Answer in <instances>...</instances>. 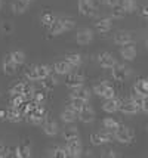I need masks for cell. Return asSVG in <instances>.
I'll return each instance as SVG.
<instances>
[{
  "label": "cell",
  "instance_id": "cell-1",
  "mask_svg": "<svg viewBox=\"0 0 148 158\" xmlns=\"http://www.w3.org/2000/svg\"><path fill=\"white\" fill-rule=\"evenodd\" d=\"M50 67L46 64H34L25 69V77L30 81H42L50 74Z\"/></svg>",
  "mask_w": 148,
  "mask_h": 158
},
{
  "label": "cell",
  "instance_id": "cell-2",
  "mask_svg": "<svg viewBox=\"0 0 148 158\" xmlns=\"http://www.w3.org/2000/svg\"><path fill=\"white\" fill-rule=\"evenodd\" d=\"M25 120H27V123H30V124L40 126V124H43L48 120V111L44 110L42 105H39V106H36L34 110H31L28 114L25 115Z\"/></svg>",
  "mask_w": 148,
  "mask_h": 158
},
{
  "label": "cell",
  "instance_id": "cell-3",
  "mask_svg": "<svg viewBox=\"0 0 148 158\" xmlns=\"http://www.w3.org/2000/svg\"><path fill=\"white\" fill-rule=\"evenodd\" d=\"M114 139L123 145H130L135 139V131L130 127H126V126L120 124L119 127L114 130Z\"/></svg>",
  "mask_w": 148,
  "mask_h": 158
},
{
  "label": "cell",
  "instance_id": "cell-4",
  "mask_svg": "<svg viewBox=\"0 0 148 158\" xmlns=\"http://www.w3.org/2000/svg\"><path fill=\"white\" fill-rule=\"evenodd\" d=\"M24 117L19 108H15V106H9L7 110H0V120H5L9 123H19Z\"/></svg>",
  "mask_w": 148,
  "mask_h": 158
},
{
  "label": "cell",
  "instance_id": "cell-5",
  "mask_svg": "<svg viewBox=\"0 0 148 158\" xmlns=\"http://www.w3.org/2000/svg\"><path fill=\"white\" fill-rule=\"evenodd\" d=\"M114 138V131L105 130V131H93L91 135V143L95 146H101L104 143L111 142Z\"/></svg>",
  "mask_w": 148,
  "mask_h": 158
},
{
  "label": "cell",
  "instance_id": "cell-6",
  "mask_svg": "<svg viewBox=\"0 0 148 158\" xmlns=\"http://www.w3.org/2000/svg\"><path fill=\"white\" fill-rule=\"evenodd\" d=\"M93 93L99 98H104V99H110V98L116 96V90L105 81L95 84V86H93Z\"/></svg>",
  "mask_w": 148,
  "mask_h": 158
},
{
  "label": "cell",
  "instance_id": "cell-7",
  "mask_svg": "<svg viewBox=\"0 0 148 158\" xmlns=\"http://www.w3.org/2000/svg\"><path fill=\"white\" fill-rule=\"evenodd\" d=\"M78 10L83 16H95L98 12V6L95 0H78Z\"/></svg>",
  "mask_w": 148,
  "mask_h": 158
},
{
  "label": "cell",
  "instance_id": "cell-8",
  "mask_svg": "<svg viewBox=\"0 0 148 158\" xmlns=\"http://www.w3.org/2000/svg\"><path fill=\"white\" fill-rule=\"evenodd\" d=\"M132 74V68L126 64H117L113 68V78L116 81H126Z\"/></svg>",
  "mask_w": 148,
  "mask_h": 158
},
{
  "label": "cell",
  "instance_id": "cell-9",
  "mask_svg": "<svg viewBox=\"0 0 148 158\" xmlns=\"http://www.w3.org/2000/svg\"><path fill=\"white\" fill-rule=\"evenodd\" d=\"M83 83H85V76H83L82 73L71 71V73H68V74L65 76V84H67L70 89L80 87V86H83Z\"/></svg>",
  "mask_w": 148,
  "mask_h": 158
},
{
  "label": "cell",
  "instance_id": "cell-10",
  "mask_svg": "<svg viewBox=\"0 0 148 158\" xmlns=\"http://www.w3.org/2000/svg\"><path fill=\"white\" fill-rule=\"evenodd\" d=\"M141 111V106H139V103L133 101L132 98L130 99H127V101H123L121 102V106H120V112H123V114H126V115H135V114H138Z\"/></svg>",
  "mask_w": 148,
  "mask_h": 158
},
{
  "label": "cell",
  "instance_id": "cell-11",
  "mask_svg": "<svg viewBox=\"0 0 148 158\" xmlns=\"http://www.w3.org/2000/svg\"><path fill=\"white\" fill-rule=\"evenodd\" d=\"M98 62H99V65L105 69H113L114 67L117 65L116 58H114L113 53H110V52H102V53H99Z\"/></svg>",
  "mask_w": 148,
  "mask_h": 158
},
{
  "label": "cell",
  "instance_id": "cell-12",
  "mask_svg": "<svg viewBox=\"0 0 148 158\" xmlns=\"http://www.w3.org/2000/svg\"><path fill=\"white\" fill-rule=\"evenodd\" d=\"M121 102H123V101L116 96L110 98V99H105V102L102 103V110H104V112H107V114H114V112L120 111Z\"/></svg>",
  "mask_w": 148,
  "mask_h": 158
},
{
  "label": "cell",
  "instance_id": "cell-13",
  "mask_svg": "<svg viewBox=\"0 0 148 158\" xmlns=\"http://www.w3.org/2000/svg\"><path fill=\"white\" fill-rule=\"evenodd\" d=\"M92 40H93V31L91 28H82V30H78L77 34H76V41L78 44L85 46V44H89Z\"/></svg>",
  "mask_w": 148,
  "mask_h": 158
},
{
  "label": "cell",
  "instance_id": "cell-14",
  "mask_svg": "<svg viewBox=\"0 0 148 158\" xmlns=\"http://www.w3.org/2000/svg\"><path fill=\"white\" fill-rule=\"evenodd\" d=\"M33 154V148H31V142L28 139L22 140L21 143L16 146V157L19 158H30Z\"/></svg>",
  "mask_w": 148,
  "mask_h": 158
},
{
  "label": "cell",
  "instance_id": "cell-15",
  "mask_svg": "<svg viewBox=\"0 0 148 158\" xmlns=\"http://www.w3.org/2000/svg\"><path fill=\"white\" fill-rule=\"evenodd\" d=\"M65 146H67V149H68L70 157H73V158L82 157V154H83V146L80 143V139H77V140H70V142H67Z\"/></svg>",
  "mask_w": 148,
  "mask_h": 158
},
{
  "label": "cell",
  "instance_id": "cell-16",
  "mask_svg": "<svg viewBox=\"0 0 148 158\" xmlns=\"http://www.w3.org/2000/svg\"><path fill=\"white\" fill-rule=\"evenodd\" d=\"M114 43L116 44H119V46H125V44H130V43H133V37L132 34L129 33V31H117L116 34H114Z\"/></svg>",
  "mask_w": 148,
  "mask_h": 158
},
{
  "label": "cell",
  "instance_id": "cell-17",
  "mask_svg": "<svg viewBox=\"0 0 148 158\" xmlns=\"http://www.w3.org/2000/svg\"><path fill=\"white\" fill-rule=\"evenodd\" d=\"M113 27V19L111 18H101L95 22V30L98 31L99 34H107L111 31Z\"/></svg>",
  "mask_w": 148,
  "mask_h": 158
},
{
  "label": "cell",
  "instance_id": "cell-18",
  "mask_svg": "<svg viewBox=\"0 0 148 158\" xmlns=\"http://www.w3.org/2000/svg\"><path fill=\"white\" fill-rule=\"evenodd\" d=\"M73 68H74V67H73L67 59H64V61H58V62L53 64V71H55L57 74H59V76H67L68 73L73 71Z\"/></svg>",
  "mask_w": 148,
  "mask_h": 158
},
{
  "label": "cell",
  "instance_id": "cell-19",
  "mask_svg": "<svg viewBox=\"0 0 148 158\" xmlns=\"http://www.w3.org/2000/svg\"><path fill=\"white\" fill-rule=\"evenodd\" d=\"M16 64L12 61V56L11 53H7L5 56V59H3V65H2V68H3V73L6 74V76H14L15 73H16Z\"/></svg>",
  "mask_w": 148,
  "mask_h": 158
},
{
  "label": "cell",
  "instance_id": "cell-20",
  "mask_svg": "<svg viewBox=\"0 0 148 158\" xmlns=\"http://www.w3.org/2000/svg\"><path fill=\"white\" fill-rule=\"evenodd\" d=\"M70 98H77V99H83V101H89L91 99V90L85 87V86H80V87H74L71 89Z\"/></svg>",
  "mask_w": 148,
  "mask_h": 158
},
{
  "label": "cell",
  "instance_id": "cell-21",
  "mask_svg": "<svg viewBox=\"0 0 148 158\" xmlns=\"http://www.w3.org/2000/svg\"><path fill=\"white\" fill-rule=\"evenodd\" d=\"M120 56H121L125 61H133L135 58H136V48L132 46V43L121 46V49H120Z\"/></svg>",
  "mask_w": 148,
  "mask_h": 158
},
{
  "label": "cell",
  "instance_id": "cell-22",
  "mask_svg": "<svg viewBox=\"0 0 148 158\" xmlns=\"http://www.w3.org/2000/svg\"><path fill=\"white\" fill-rule=\"evenodd\" d=\"M78 120H80L82 123H85V124L92 123V121L95 120V111L92 110L89 105H86L85 108L78 112Z\"/></svg>",
  "mask_w": 148,
  "mask_h": 158
},
{
  "label": "cell",
  "instance_id": "cell-23",
  "mask_svg": "<svg viewBox=\"0 0 148 158\" xmlns=\"http://www.w3.org/2000/svg\"><path fill=\"white\" fill-rule=\"evenodd\" d=\"M43 131H44V135H48V136H55V135H58V131H59L58 123L48 118V120L43 123Z\"/></svg>",
  "mask_w": 148,
  "mask_h": 158
},
{
  "label": "cell",
  "instance_id": "cell-24",
  "mask_svg": "<svg viewBox=\"0 0 148 158\" xmlns=\"http://www.w3.org/2000/svg\"><path fill=\"white\" fill-rule=\"evenodd\" d=\"M77 118H78V112L77 111H74L73 108H70V106L61 112V120H62L64 123L71 124V123H74Z\"/></svg>",
  "mask_w": 148,
  "mask_h": 158
},
{
  "label": "cell",
  "instance_id": "cell-25",
  "mask_svg": "<svg viewBox=\"0 0 148 158\" xmlns=\"http://www.w3.org/2000/svg\"><path fill=\"white\" fill-rule=\"evenodd\" d=\"M49 155L50 157H55V158H67V157H70L67 146H53V148L49 151Z\"/></svg>",
  "mask_w": 148,
  "mask_h": 158
},
{
  "label": "cell",
  "instance_id": "cell-26",
  "mask_svg": "<svg viewBox=\"0 0 148 158\" xmlns=\"http://www.w3.org/2000/svg\"><path fill=\"white\" fill-rule=\"evenodd\" d=\"M62 138L65 142H70V140H77L80 139V133L76 127H70V129H65L62 131Z\"/></svg>",
  "mask_w": 148,
  "mask_h": 158
},
{
  "label": "cell",
  "instance_id": "cell-27",
  "mask_svg": "<svg viewBox=\"0 0 148 158\" xmlns=\"http://www.w3.org/2000/svg\"><path fill=\"white\" fill-rule=\"evenodd\" d=\"M133 89L138 93H141L142 96H147L148 95V78H139L138 81L135 83Z\"/></svg>",
  "mask_w": 148,
  "mask_h": 158
},
{
  "label": "cell",
  "instance_id": "cell-28",
  "mask_svg": "<svg viewBox=\"0 0 148 158\" xmlns=\"http://www.w3.org/2000/svg\"><path fill=\"white\" fill-rule=\"evenodd\" d=\"M25 101H27V98L24 96V95H19V93H11L9 105H11V106H15V108H19Z\"/></svg>",
  "mask_w": 148,
  "mask_h": 158
},
{
  "label": "cell",
  "instance_id": "cell-29",
  "mask_svg": "<svg viewBox=\"0 0 148 158\" xmlns=\"http://www.w3.org/2000/svg\"><path fill=\"white\" fill-rule=\"evenodd\" d=\"M28 5L27 2H24V0H14L12 2V10H14L15 14H24L27 9H28Z\"/></svg>",
  "mask_w": 148,
  "mask_h": 158
},
{
  "label": "cell",
  "instance_id": "cell-30",
  "mask_svg": "<svg viewBox=\"0 0 148 158\" xmlns=\"http://www.w3.org/2000/svg\"><path fill=\"white\" fill-rule=\"evenodd\" d=\"M127 15V10L125 9V6L119 3V5H116V6L111 7V16L116 18V19H121V18H125Z\"/></svg>",
  "mask_w": 148,
  "mask_h": 158
},
{
  "label": "cell",
  "instance_id": "cell-31",
  "mask_svg": "<svg viewBox=\"0 0 148 158\" xmlns=\"http://www.w3.org/2000/svg\"><path fill=\"white\" fill-rule=\"evenodd\" d=\"M57 84H58V78L57 77H53V76H50V74L46 77V78H43L42 80V87L46 90V92H50Z\"/></svg>",
  "mask_w": 148,
  "mask_h": 158
},
{
  "label": "cell",
  "instance_id": "cell-32",
  "mask_svg": "<svg viewBox=\"0 0 148 158\" xmlns=\"http://www.w3.org/2000/svg\"><path fill=\"white\" fill-rule=\"evenodd\" d=\"M65 59L70 62L74 68H77V67H80L83 64V58H82L80 53H68V55L65 56Z\"/></svg>",
  "mask_w": 148,
  "mask_h": 158
},
{
  "label": "cell",
  "instance_id": "cell-33",
  "mask_svg": "<svg viewBox=\"0 0 148 158\" xmlns=\"http://www.w3.org/2000/svg\"><path fill=\"white\" fill-rule=\"evenodd\" d=\"M58 19L61 21V24H62V27H64V31H71V30H74V27H76L74 19L70 18V16H58Z\"/></svg>",
  "mask_w": 148,
  "mask_h": 158
},
{
  "label": "cell",
  "instance_id": "cell-34",
  "mask_svg": "<svg viewBox=\"0 0 148 158\" xmlns=\"http://www.w3.org/2000/svg\"><path fill=\"white\" fill-rule=\"evenodd\" d=\"M86 102H87V101L77 99V98H71V99H70V103H68V106H70V108H73L74 111L80 112V111H82L86 106Z\"/></svg>",
  "mask_w": 148,
  "mask_h": 158
},
{
  "label": "cell",
  "instance_id": "cell-35",
  "mask_svg": "<svg viewBox=\"0 0 148 158\" xmlns=\"http://www.w3.org/2000/svg\"><path fill=\"white\" fill-rule=\"evenodd\" d=\"M58 16H55L53 14H50V12H44V14L42 15V18H40V21H42V25L46 28H49L55 21H57Z\"/></svg>",
  "mask_w": 148,
  "mask_h": 158
},
{
  "label": "cell",
  "instance_id": "cell-36",
  "mask_svg": "<svg viewBox=\"0 0 148 158\" xmlns=\"http://www.w3.org/2000/svg\"><path fill=\"white\" fill-rule=\"evenodd\" d=\"M102 126H104V129H105V130L114 131L120 126V124L117 123L113 117H107V118H104V120H102Z\"/></svg>",
  "mask_w": 148,
  "mask_h": 158
},
{
  "label": "cell",
  "instance_id": "cell-37",
  "mask_svg": "<svg viewBox=\"0 0 148 158\" xmlns=\"http://www.w3.org/2000/svg\"><path fill=\"white\" fill-rule=\"evenodd\" d=\"M11 56H12V61H14L18 67L25 62V53H24L22 50H14V52H11Z\"/></svg>",
  "mask_w": 148,
  "mask_h": 158
},
{
  "label": "cell",
  "instance_id": "cell-38",
  "mask_svg": "<svg viewBox=\"0 0 148 158\" xmlns=\"http://www.w3.org/2000/svg\"><path fill=\"white\" fill-rule=\"evenodd\" d=\"M31 99H34L36 102L39 103H43L44 99H46V90L43 89H34L33 90V95H31Z\"/></svg>",
  "mask_w": 148,
  "mask_h": 158
},
{
  "label": "cell",
  "instance_id": "cell-39",
  "mask_svg": "<svg viewBox=\"0 0 148 158\" xmlns=\"http://www.w3.org/2000/svg\"><path fill=\"white\" fill-rule=\"evenodd\" d=\"M49 33L52 35H59L61 33H64V27H62V24H61V21L58 19V18H57V21L49 27Z\"/></svg>",
  "mask_w": 148,
  "mask_h": 158
},
{
  "label": "cell",
  "instance_id": "cell-40",
  "mask_svg": "<svg viewBox=\"0 0 148 158\" xmlns=\"http://www.w3.org/2000/svg\"><path fill=\"white\" fill-rule=\"evenodd\" d=\"M121 5L125 6V9L127 10V14L135 12V10H136V7H138V5H136V2H135V0H121Z\"/></svg>",
  "mask_w": 148,
  "mask_h": 158
},
{
  "label": "cell",
  "instance_id": "cell-41",
  "mask_svg": "<svg viewBox=\"0 0 148 158\" xmlns=\"http://www.w3.org/2000/svg\"><path fill=\"white\" fill-rule=\"evenodd\" d=\"M2 31H3L5 34H11V33L14 31V25H12L11 22H3V24H2Z\"/></svg>",
  "mask_w": 148,
  "mask_h": 158
},
{
  "label": "cell",
  "instance_id": "cell-42",
  "mask_svg": "<svg viewBox=\"0 0 148 158\" xmlns=\"http://www.w3.org/2000/svg\"><path fill=\"white\" fill-rule=\"evenodd\" d=\"M141 111H144L145 114H148V95L142 98V101H141Z\"/></svg>",
  "mask_w": 148,
  "mask_h": 158
},
{
  "label": "cell",
  "instance_id": "cell-43",
  "mask_svg": "<svg viewBox=\"0 0 148 158\" xmlns=\"http://www.w3.org/2000/svg\"><path fill=\"white\" fill-rule=\"evenodd\" d=\"M104 3H105V5H108L110 7H113V6H116V5L121 3V0H104Z\"/></svg>",
  "mask_w": 148,
  "mask_h": 158
},
{
  "label": "cell",
  "instance_id": "cell-44",
  "mask_svg": "<svg viewBox=\"0 0 148 158\" xmlns=\"http://www.w3.org/2000/svg\"><path fill=\"white\" fill-rule=\"evenodd\" d=\"M141 16L145 18V19H148V6H144L141 9Z\"/></svg>",
  "mask_w": 148,
  "mask_h": 158
},
{
  "label": "cell",
  "instance_id": "cell-45",
  "mask_svg": "<svg viewBox=\"0 0 148 158\" xmlns=\"http://www.w3.org/2000/svg\"><path fill=\"white\" fill-rule=\"evenodd\" d=\"M0 157H6V146L0 143Z\"/></svg>",
  "mask_w": 148,
  "mask_h": 158
},
{
  "label": "cell",
  "instance_id": "cell-46",
  "mask_svg": "<svg viewBox=\"0 0 148 158\" xmlns=\"http://www.w3.org/2000/svg\"><path fill=\"white\" fill-rule=\"evenodd\" d=\"M107 152H108V154H105V157H119V154L116 151H113V149H111V151H107Z\"/></svg>",
  "mask_w": 148,
  "mask_h": 158
},
{
  "label": "cell",
  "instance_id": "cell-47",
  "mask_svg": "<svg viewBox=\"0 0 148 158\" xmlns=\"http://www.w3.org/2000/svg\"><path fill=\"white\" fill-rule=\"evenodd\" d=\"M145 46H147V49H148V37L145 39Z\"/></svg>",
  "mask_w": 148,
  "mask_h": 158
},
{
  "label": "cell",
  "instance_id": "cell-48",
  "mask_svg": "<svg viewBox=\"0 0 148 158\" xmlns=\"http://www.w3.org/2000/svg\"><path fill=\"white\" fill-rule=\"evenodd\" d=\"M24 2H27V3H31V2H33V0H24Z\"/></svg>",
  "mask_w": 148,
  "mask_h": 158
},
{
  "label": "cell",
  "instance_id": "cell-49",
  "mask_svg": "<svg viewBox=\"0 0 148 158\" xmlns=\"http://www.w3.org/2000/svg\"><path fill=\"white\" fill-rule=\"evenodd\" d=\"M0 7H2V0H0Z\"/></svg>",
  "mask_w": 148,
  "mask_h": 158
},
{
  "label": "cell",
  "instance_id": "cell-50",
  "mask_svg": "<svg viewBox=\"0 0 148 158\" xmlns=\"http://www.w3.org/2000/svg\"><path fill=\"white\" fill-rule=\"evenodd\" d=\"M147 131H148V124H147Z\"/></svg>",
  "mask_w": 148,
  "mask_h": 158
}]
</instances>
